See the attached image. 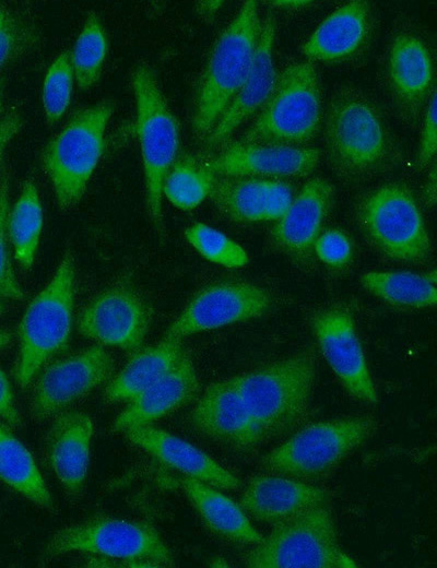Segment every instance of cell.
<instances>
[{"instance_id": "obj_1", "label": "cell", "mask_w": 437, "mask_h": 568, "mask_svg": "<svg viewBox=\"0 0 437 568\" xmlns=\"http://www.w3.org/2000/svg\"><path fill=\"white\" fill-rule=\"evenodd\" d=\"M316 374V353L306 348L233 379L268 440L290 434L306 419Z\"/></svg>"}, {"instance_id": "obj_2", "label": "cell", "mask_w": 437, "mask_h": 568, "mask_svg": "<svg viewBox=\"0 0 437 568\" xmlns=\"http://www.w3.org/2000/svg\"><path fill=\"white\" fill-rule=\"evenodd\" d=\"M329 161L345 178H361L381 168L393 154L391 135L376 105L361 91L341 87L324 120Z\"/></svg>"}, {"instance_id": "obj_3", "label": "cell", "mask_w": 437, "mask_h": 568, "mask_svg": "<svg viewBox=\"0 0 437 568\" xmlns=\"http://www.w3.org/2000/svg\"><path fill=\"white\" fill-rule=\"evenodd\" d=\"M261 21L255 0L245 1L212 46L197 90L192 128L205 139L250 70Z\"/></svg>"}, {"instance_id": "obj_4", "label": "cell", "mask_w": 437, "mask_h": 568, "mask_svg": "<svg viewBox=\"0 0 437 568\" xmlns=\"http://www.w3.org/2000/svg\"><path fill=\"white\" fill-rule=\"evenodd\" d=\"M329 501L273 524L244 557L250 568H355L342 548Z\"/></svg>"}, {"instance_id": "obj_5", "label": "cell", "mask_w": 437, "mask_h": 568, "mask_svg": "<svg viewBox=\"0 0 437 568\" xmlns=\"http://www.w3.org/2000/svg\"><path fill=\"white\" fill-rule=\"evenodd\" d=\"M367 415L316 422L295 431L260 461L268 472L303 482L322 480L377 430Z\"/></svg>"}, {"instance_id": "obj_6", "label": "cell", "mask_w": 437, "mask_h": 568, "mask_svg": "<svg viewBox=\"0 0 437 568\" xmlns=\"http://www.w3.org/2000/svg\"><path fill=\"white\" fill-rule=\"evenodd\" d=\"M321 118L317 70L311 62H295L277 74L269 98L239 141L303 147L318 134Z\"/></svg>"}, {"instance_id": "obj_7", "label": "cell", "mask_w": 437, "mask_h": 568, "mask_svg": "<svg viewBox=\"0 0 437 568\" xmlns=\"http://www.w3.org/2000/svg\"><path fill=\"white\" fill-rule=\"evenodd\" d=\"M115 104L110 99L75 111L42 152V165L62 211L82 199L103 155L104 135Z\"/></svg>"}, {"instance_id": "obj_8", "label": "cell", "mask_w": 437, "mask_h": 568, "mask_svg": "<svg viewBox=\"0 0 437 568\" xmlns=\"http://www.w3.org/2000/svg\"><path fill=\"white\" fill-rule=\"evenodd\" d=\"M131 85L137 106V133L144 171L146 206L156 233L164 239L163 182L178 156L180 128L150 66L142 63L134 69Z\"/></svg>"}, {"instance_id": "obj_9", "label": "cell", "mask_w": 437, "mask_h": 568, "mask_svg": "<svg viewBox=\"0 0 437 568\" xmlns=\"http://www.w3.org/2000/svg\"><path fill=\"white\" fill-rule=\"evenodd\" d=\"M75 292L74 260L66 252L47 285L28 304L19 326L15 379L25 388L70 340Z\"/></svg>"}, {"instance_id": "obj_10", "label": "cell", "mask_w": 437, "mask_h": 568, "mask_svg": "<svg viewBox=\"0 0 437 568\" xmlns=\"http://www.w3.org/2000/svg\"><path fill=\"white\" fill-rule=\"evenodd\" d=\"M70 552H85L145 567H172L174 557L156 529L144 521L97 514L55 533L43 555L50 559Z\"/></svg>"}, {"instance_id": "obj_11", "label": "cell", "mask_w": 437, "mask_h": 568, "mask_svg": "<svg viewBox=\"0 0 437 568\" xmlns=\"http://www.w3.org/2000/svg\"><path fill=\"white\" fill-rule=\"evenodd\" d=\"M357 220L366 238L387 257L409 263L428 259L430 239L408 187L387 184L368 193L358 205Z\"/></svg>"}, {"instance_id": "obj_12", "label": "cell", "mask_w": 437, "mask_h": 568, "mask_svg": "<svg viewBox=\"0 0 437 568\" xmlns=\"http://www.w3.org/2000/svg\"><path fill=\"white\" fill-rule=\"evenodd\" d=\"M272 299L264 288L244 281H221L200 289L169 326L165 338L180 339L262 317Z\"/></svg>"}, {"instance_id": "obj_13", "label": "cell", "mask_w": 437, "mask_h": 568, "mask_svg": "<svg viewBox=\"0 0 437 568\" xmlns=\"http://www.w3.org/2000/svg\"><path fill=\"white\" fill-rule=\"evenodd\" d=\"M310 328L318 348L344 389L354 399L368 404L378 402L352 312L342 306L316 311Z\"/></svg>"}, {"instance_id": "obj_14", "label": "cell", "mask_w": 437, "mask_h": 568, "mask_svg": "<svg viewBox=\"0 0 437 568\" xmlns=\"http://www.w3.org/2000/svg\"><path fill=\"white\" fill-rule=\"evenodd\" d=\"M153 318L152 307L133 289L116 286L95 296L78 318L80 333L125 351L141 347Z\"/></svg>"}, {"instance_id": "obj_15", "label": "cell", "mask_w": 437, "mask_h": 568, "mask_svg": "<svg viewBox=\"0 0 437 568\" xmlns=\"http://www.w3.org/2000/svg\"><path fill=\"white\" fill-rule=\"evenodd\" d=\"M114 362L102 346H92L47 366L33 392L32 413L43 421L107 381Z\"/></svg>"}, {"instance_id": "obj_16", "label": "cell", "mask_w": 437, "mask_h": 568, "mask_svg": "<svg viewBox=\"0 0 437 568\" xmlns=\"http://www.w3.org/2000/svg\"><path fill=\"white\" fill-rule=\"evenodd\" d=\"M191 423L209 438L243 453L253 452L267 441L233 377L204 390L191 412Z\"/></svg>"}, {"instance_id": "obj_17", "label": "cell", "mask_w": 437, "mask_h": 568, "mask_svg": "<svg viewBox=\"0 0 437 568\" xmlns=\"http://www.w3.org/2000/svg\"><path fill=\"white\" fill-rule=\"evenodd\" d=\"M334 197L335 188L329 180L321 177L308 180L272 226L270 237L273 246L295 263L307 264Z\"/></svg>"}, {"instance_id": "obj_18", "label": "cell", "mask_w": 437, "mask_h": 568, "mask_svg": "<svg viewBox=\"0 0 437 568\" xmlns=\"http://www.w3.org/2000/svg\"><path fill=\"white\" fill-rule=\"evenodd\" d=\"M320 152L312 147H292L243 143L222 146L205 161L215 176L290 178L306 177L317 167Z\"/></svg>"}, {"instance_id": "obj_19", "label": "cell", "mask_w": 437, "mask_h": 568, "mask_svg": "<svg viewBox=\"0 0 437 568\" xmlns=\"http://www.w3.org/2000/svg\"><path fill=\"white\" fill-rule=\"evenodd\" d=\"M209 197L227 218L253 223L280 218L294 199V189L277 178L216 176Z\"/></svg>"}, {"instance_id": "obj_20", "label": "cell", "mask_w": 437, "mask_h": 568, "mask_svg": "<svg viewBox=\"0 0 437 568\" xmlns=\"http://www.w3.org/2000/svg\"><path fill=\"white\" fill-rule=\"evenodd\" d=\"M275 38V20L268 14L261 22L253 60L248 75L215 126L205 137L210 147L222 145L269 98L276 81L272 49Z\"/></svg>"}, {"instance_id": "obj_21", "label": "cell", "mask_w": 437, "mask_h": 568, "mask_svg": "<svg viewBox=\"0 0 437 568\" xmlns=\"http://www.w3.org/2000/svg\"><path fill=\"white\" fill-rule=\"evenodd\" d=\"M126 437L167 466L218 489H237L240 480L190 442L156 427L141 425L123 430Z\"/></svg>"}, {"instance_id": "obj_22", "label": "cell", "mask_w": 437, "mask_h": 568, "mask_svg": "<svg viewBox=\"0 0 437 568\" xmlns=\"http://www.w3.org/2000/svg\"><path fill=\"white\" fill-rule=\"evenodd\" d=\"M329 499L321 487L273 473L252 476L239 505L255 520L273 525Z\"/></svg>"}, {"instance_id": "obj_23", "label": "cell", "mask_w": 437, "mask_h": 568, "mask_svg": "<svg viewBox=\"0 0 437 568\" xmlns=\"http://www.w3.org/2000/svg\"><path fill=\"white\" fill-rule=\"evenodd\" d=\"M373 29L369 3L350 1L333 11L303 45L310 60L343 62L358 56L367 46Z\"/></svg>"}, {"instance_id": "obj_24", "label": "cell", "mask_w": 437, "mask_h": 568, "mask_svg": "<svg viewBox=\"0 0 437 568\" xmlns=\"http://www.w3.org/2000/svg\"><path fill=\"white\" fill-rule=\"evenodd\" d=\"M94 426L81 412H66L52 423L45 451L50 469L71 496L81 495L87 474Z\"/></svg>"}, {"instance_id": "obj_25", "label": "cell", "mask_w": 437, "mask_h": 568, "mask_svg": "<svg viewBox=\"0 0 437 568\" xmlns=\"http://www.w3.org/2000/svg\"><path fill=\"white\" fill-rule=\"evenodd\" d=\"M199 389L193 363L186 352L169 372L130 401L111 429L123 431L129 427L147 425L188 404Z\"/></svg>"}, {"instance_id": "obj_26", "label": "cell", "mask_w": 437, "mask_h": 568, "mask_svg": "<svg viewBox=\"0 0 437 568\" xmlns=\"http://www.w3.org/2000/svg\"><path fill=\"white\" fill-rule=\"evenodd\" d=\"M388 73L401 107L416 115L434 81L433 60L424 42L411 34L394 37L389 50Z\"/></svg>"}, {"instance_id": "obj_27", "label": "cell", "mask_w": 437, "mask_h": 568, "mask_svg": "<svg viewBox=\"0 0 437 568\" xmlns=\"http://www.w3.org/2000/svg\"><path fill=\"white\" fill-rule=\"evenodd\" d=\"M178 484L214 534L240 544L255 545L262 540L263 535L251 524L240 505L218 488L188 476L180 477Z\"/></svg>"}, {"instance_id": "obj_28", "label": "cell", "mask_w": 437, "mask_h": 568, "mask_svg": "<svg viewBox=\"0 0 437 568\" xmlns=\"http://www.w3.org/2000/svg\"><path fill=\"white\" fill-rule=\"evenodd\" d=\"M186 353L180 339L164 338L137 352L105 389L109 402L131 401L169 372Z\"/></svg>"}, {"instance_id": "obj_29", "label": "cell", "mask_w": 437, "mask_h": 568, "mask_svg": "<svg viewBox=\"0 0 437 568\" xmlns=\"http://www.w3.org/2000/svg\"><path fill=\"white\" fill-rule=\"evenodd\" d=\"M0 480L21 495L47 510L54 500L31 452L0 423Z\"/></svg>"}, {"instance_id": "obj_30", "label": "cell", "mask_w": 437, "mask_h": 568, "mask_svg": "<svg viewBox=\"0 0 437 568\" xmlns=\"http://www.w3.org/2000/svg\"><path fill=\"white\" fill-rule=\"evenodd\" d=\"M362 286L381 300L404 308H428L436 305L435 272L371 271L361 276Z\"/></svg>"}, {"instance_id": "obj_31", "label": "cell", "mask_w": 437, "mask_h": 568, "mask_svg": "<svg viewBox=\"0 0 437 568\" xmlns=\"http://www.w3.org/2000/svg\"><path fill=\"white\" fill-rule=\"evenodd\" d=\"M43 228V208L32 180H26L8 214V237L22 269L32 268Z\"/></svg>"}, {"instance_id": "obj_32", "label": "cell", "mask_w": 437, "mask_h": 568, "mask_svg": "<svg viewBox=\"0 0 437 568\" xmlns=\"http://www.w3.org/2000/svg\"><path fill=\"white\" fill-rule=\"evenodd\" d=\"M215 177L205 161L178 155L165 176L163 194L176 208L192 210L210 196Z\"/></svg>"}, {"instance_id": "obj_33", "label": "cell", "mask_w": 437, "mask_h": 568, "mask_svg": "<svg viewBox=\"0 0 437 568\" xmlns=\"http://www.w3.org/2000/svg\"><path fill=\"white\" fill-rule=\"evenodd\" d=\"M108 39L99 16L91 12L70 51L74 80L80 90L91 88L101 78Z\"/></svg>"}, {"instance_id": "obj_34", "label": "cell", "mask_w": 437, "mask_h": 568, "mask_svg": "<svg viewBox=\"0 0 437 568\" xmlns=\"http://www.w3.org/2000/svg\"><path fill=\"white\" fill-rule=\"evenodd\" d=\"M187 241L206 260L226 267H245L249 257L246 250L222 232L194 223L185 230Z\"/></svg>"}, {"instance_id": "obj_35", "label": "cell", "mask_w": 437, "mask_h": 568, "mask_svg": "<svg viewBox=\"0 0 437 568\" xmlns=\"http://www.w3.org/2000/svg\"><path fill=\"white\" fill-rule=\"evenodd\" d=\"M73 81L70 51L67 50L55 59L44 80L42 100L48 125L58 122L69 107Z\"/></svg>"}, {"instance_id": "obj_36", "label": "cell", "mask_w": 437, "mask_h": 568, "mask_svg": "<svg viewBox=\"0 0 437 568\" xmlns=\"http://www.w3.org/2000/svg\"><path fill=\"white\" fill-rule=\"evenodd\" d=\"M38 39V32L29 22L0 3V70L29 51Z\"/></svg>"}, {"instance_id": "obj_37", "label": "cell", "mask_w": 437, "mask_h": 568, "mask_svg": "<svg viewBox=\"0 0 437 568\" xmlns=\"http://www.w3.org/2000/svg\"><path fill=\"white\" fill-rule=\"evenodd\" d=\"M10 175L3 169L0 176V299L22 300L25 293L16 280L8 247V214L10 210Z\"/></svg>"}, {"instance_id": "obj_38", "label": "cell", "mask_w": 437, "mask_h": 568, "mask_svg": "<svg viewBox=\"0 0 437 568\" xmlns=\"http://www.w3.org/2000/svg\"><path fill=\"white\" fill-rule=\"evenodd\" d=\"M314 253L326 265L342 268L353 257L352 241L349 235L338 228H329L320 233L314 244Z\"/></svg>"}, {"instance_id": "obj_39", "label": "cell", "mask_w": 437, "mask_h": 568, "mask_svg": "<svg viewBox=\"0 0 437 568\" xmlns=\"http://www.w3.org/2000/svg\"><path fill=\"white\" fill-rule=\"evenodd\" d=\"M437 149L436 93L433 92L425 114L423 129L416 153L420 167L428 165L435 157Z\"/></svg>"}, {"instance_id": "obj_40", "label": "cell", "mask_w": 437, "mask_h": 568, "mask_svg": "<svg viewBox=\"0 0 437 568\" xmlns=\"http://www.w3.org/2000/svg\"><path fill=\"white\" fill-rule=\"evenodd\" d=\"M0 417L11 426L21 424L20 414L13 403V394L10 382L0 368Z\"/></svg>"}, {"instance_id": "obj_41", "label": "cell", "mask_w": 437, "mask_h": 568, "mask_svg": "<svg viewBox=\"0 0 437 568\" xmlns=\"http://www.w3.org/2000/svg\"><path fill=\"white\" fill-rule=\"evenodd\" d=\"M23 127V119L19 111L11 110L0 120V167L10 142L16 137Z\"/></svg>"}, {"instance_id": "obj_42", "label": "cell", "mask_w": 437, "mask_h": 568, "mask_svg": "<svg viewBox=\"0 0 437 568\" xmlns=\"http://www.w3.org/2000/svg\"><path fill=\"white\" fill-rule=\"evenodd\" d=\"M223 1H201L197 4L198 13L205 20H212L217 10L222 7Z\"/></svg>"}, {"instance_id": "obj_43", "label": "cell", "mask_w": 437, "mask_h": 568, "mask_svg": "<svg viewBox=\"0 0 437 568\" xmlns=\"http://www.w3.org/2000/svg\"><path fill=\"white\" fill-rule=\"evenodd\" d=\"M427 184L425 186V200L426 203L430 206L435 205L436 203V167L435 165L430 169V173L428 174Z\"/></svg>"}, {"instance_id": "obj_44", "label": "cell", "mask_w": 437, "mask_h": 568, "mask_svg": "<svg viewBox=\"0 0 437 568\" xmlns=\"http://www.w3.org/2000/svg\"><path fill=\"white\" fill-rule=\"evenodd\" d=\"M272 5L285 10H298L306 8L312 3V1H306V0H277L272 1Z\"/></svg>"}, {"instance_id": "obj_45", "label": "cell", "mask_w": 437, "mask_h": 568, "mask_svg": "<svg viewBox=\"0 0 437 568\" xmlns=\"http://www.w3.org/2000/svg\"><path fill=\"white\" fill-rule=\"evenodd\" d=\"M5 86L7 82L5 79H0V120L3 117V110H4V96H5Z\"/></svg>"}, {"instance_id": "obj_46", "label": "cell", "mask_w": 437, "mask_h": 568, "mask_svg": "<svg viewBox=\"0 0 437 568\" xmlns=\"http://www.w3.org/2000/svg\"><path fill=\"white\" fill-rule=\"evenodd\" d=\"M11 340V334L5 331H0V348L5 346Z\"/></svg>"}, {"instance_id": "obj_47", "label": "cell", "mask_w": 437, "mask_h": 568, "mask_svg": "<svg viewBox=\"0 0 437 568\" xmlns=\"http://www.w3.org/2000/svg\"><path fill=\"white\" fill-rule=\"evenodd\" d=\"M212 566H215V567H227V563L223 559V558H215L212 563H211Z\"/></svg>"}, {"instance_id": "obj_48", "label": "cell", "mask_w": 437, "mask_h": 568, "mask_svg": "<svg viewBox=\"0 0 437 568\" xmlns=\"http://www.w3.org/2000/svg\"><path fill=\"white\" fill-rule=\"evenodd\" d=\"M2 311H3V306H2V304H0V315L2 313Z\"/></svg>"}]
</instances>
